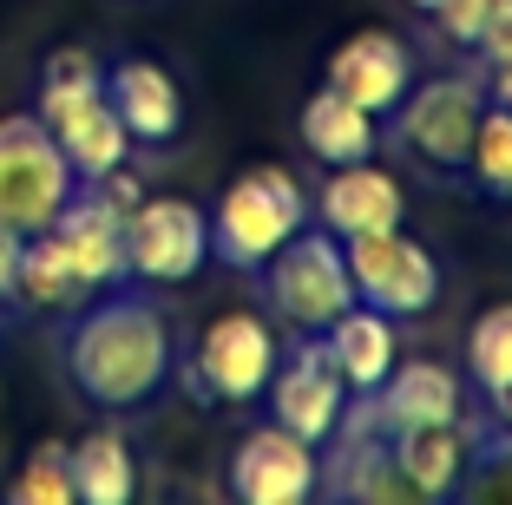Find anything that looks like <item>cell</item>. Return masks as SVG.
I'll return each instance as SVG.
<instances>
[{
    "instance_id": "1",
    "label": "cell",
    "mask_w": 512,
    "mask_h": 505,
    "mask_svg": "<svg viewBox=\"0 0 512 505\" xmlns=\"http://www.w3.org/2000/svg\"><path fill=\"white\" fill-rule=\"evenodd\" d=\"M66 374L92 407L132 414L171 381V328L145 296L99 289V302H79L66 335Z\"/></svg>"
},
{
    "instance_id": "2",
    "label": "cell",
    "mask_w": 512,
    "mask_h": 505,
    "mask_svg": "<svg viewBox=\"0 0 512 505\" xmlns=\"http://www.w3.org/2000/svg\"><path fill=\"white\" fill-rule=\"evenodd\" d=\"M302 223H309L302 184L289 178L283 164H250L243 178L224 184V197H217V210H211V256L256 276Z\"/></svg>"
},
{
    "instance_id": "3",
    "label": "cell",
    "mask_w": 512,
    "mask_h": 505,
    "mask_svg": "<svg viewBox=\"0 0 512 505\" xmlns=\"http://www.w3.org/2000/svg\"><path fill=\"white\" fill-rule=\"evenodd\" d=\"M79 191L66 151L53 145V132L40 125V112H14L0 119V223L20 237H40L46 223L66 210V197Z\"/></svg>"
},
{
    "instance_id": "4",
    "label": "cell",
    "mask_w": 512,
    "mask_h": 505,
    "mask_svg": "<svg viewBox=\"0 0 512 505\" xmlns=\"http://www.w3.org/2000/svg\"><path fill=\"white\" fill-rule=\"evenodd\" d=\"M256 276H263L276 315H283L296 335H322V328L355 302V276H348L342 237H335V230H309V223H302Z\"/></svg>"
},
{
    "instance_id": "5",
    "label": "cell",
    "mask_w": 512,
    "mask_h": 505,
    "mask_svg": "<svg viewBox=\"0 0 512 505\" xmlns=\"http://www.w3.org/2000/svg\"><path fill=\"white\" fill-rule=\"evenodd\" d=\"M348 276H355V302L394 315V322H414L440 302V263L427 243H414L394 223V230H362V237H342Z\"/></svg>"
},
{
    "instance_id": "6",
    "label": "cell",
    "mask_w": 512,
    "mask_h": 505,
    "mask_svg": "<svg viewBox=\"0 0 512 505\" xmlns=\"http://www.w3.org/2000/svg\"><path fill=\"white\" fill-rule=\"evenodd\" d=\"M204 263H211V217L191 197H145L125 217V276L191 283Z\"/></svg>"
},
{
    "instance_id": "7",
    "label": "cell",
    "mask_w": 512,
    "mask_h": 505,
    "mask_svg": "<svg viewBox=\"0 0 512 505\" xmlns=\"http://www.w3.org/2000/svg\"><path fill=\"white\" fill-rule=\"evenodd\" d=\"M394 112H401V138L414 158H427L434 171H467L473 132H480V112H486V79L447 73L434 86H407V99Z\"/></svg>"
},
{
    "instance_id": "8",
    "label": "cell",
    "mask_w": 512,
    "mask_h": 505,
    "mask_svg": "<svg viewBox=\"0 0 512 505\" xmlns=\"http://www.w3.org/2000/svg\"><path fill=\"white\" fill-rule=\"evenodd\" d=\"M263 394H270V420L276 427H289L309 446L335 440V427H342V414H348V381L329 361L322 335H302V342L289 348V361H276V374H270Z\"/></svg>"
},
{
    "instance_id": "9",
    "label": "cell",
    "mask_w": 512,
    "mask_h": 505,
    "mask_svg": "<svg viewBox=\"0 0 512 505\" xmlns=\"http://www.w3.org/2000/svg\"><path fill=\"white\" fill-rule=\"evenodd\" d=\"M276 361H283V348H276L270 322L250 309H224L197 335V381L211 387L217 401H256L270 387Z\"/></svg>"
},
{
    "instance_id": "10",
    "label": "cell",
    "mask_w": 512,
    "mask_h": 505,
    "mask_svg": "<svg viewBox=\"0 0 512 505\" xmlns=\"http://www.w3.org/2000/svg\"><path fill=\"white\" fill-rule=\"evenodd\" d=\"M316 486H322L316 446L296 440V433L276 427V420L243 433L237 453H230V492H237L243 505H302Z\"/></svg>"
},
{
    "instance_id": "11",
    "label": "cell",
    "mask_w": 512,
    "mask_h": 505,
    "mask_svg": "<svg viewBox=\"0 0 512 505\" xmlns=\"http://www.w3.org/2000/svg\"><path fill=\"white\" fill-rule=\"evenodd\" d=\"M33 112H40V125L53 132V145L66 151V164H73L79 184L106 178L112 164L132 158V132L119 125L106 86H99V92H40Z\"/></svg>"
},
{
    "instance_id": "12",
    "label": "cell",
    "mask_w": 512,
    "mask_h": 505,
    "mask_svg": "<svg viewBox=\"0 0 512 505\" xmlns=\"http://www.w3.org/2000/svg\"><path fill=\"white\" fill-rule=\"evenodd\" d=\"M329 86L381 119V112H394V105L407 99V86H414V53H407L401 33L362 27L329 53Z\"/></svg>"
},
{
    "instance_id": "13",
    "label": "cell",
    "mask_w": 512,
    "mask_h": 505,
    "mask_svg": "<svg viewBox=\"0 0 512 505\" xmlns=\"http://www.w3.org/2000/svg\"><path fill=\"white\" fill-rule=\"evenodd\" d=\"M46 237L66 250V263L79 269V283H86L92 296L125 283V217L99 191H73L66 197V210L46 223Z\"/></svg>"
},
{
    "instance_id": "14",
    "label": "cell",
    "mask_w": 512,
    "mask_h": 505,
    "mask_svg": "<svg viewBox=\"0 0 512 505\" xmlns=\"http://www.w3.org/2000/svg\"><path fill=\"white\" fill-rule=\"evenodd\" d=\"M316 217H322V230H335V237L394 230V223L407 217L401 178H394V171H381L375 158L329 164V178H322V197H316Z\"/></svg>"
},
{
    "instance_id": "15",
    "label": "cell",
    "mask_w": 512,
    "mask_h": 505,
    "mask_svg": "<svg viewBox=\"0 0 512 505\" xmlns=\"http://www.w3.org/2000/svg\"><path fill=\"white\" fill-rule=\"evenodd\" d=\"M388 453L401 466L407 492L414 499H453L467 486V466L480 460V446L460 420H427V427H394L388 433Z\"/></svg>"
},
{
    "instance_id": "16",
    "label": "cell",
    "mask_w": 512,
    "mask_h": 505,
    "mask_svg": "<svg viewBox=\"0 0 512 505\" xmlns=\"http://www.w3.org/2000/svg\"><path fill=\"white\" fill-rule=\"evenodd\" d=\"M106 99L132 145H171L184 132V92L158 60H119L106 66Z\"/></svg>"
},
{
    "instance_id": "17",
    "label": "cell",
    "mask_w": 512,
    "mask_h": 505,
    "mask_svg": "<svg viewBox=\"0 0 512 505\" xmlns=\"http://www.w3.org/2000/svg\"><path fill=\"white\" fill-rule=\"evenodd\" d=\"M322 348L342 368L348 394H375L388 381V368L401 361V342H394V315L368 309V302H348L329 328H322Z\"/></svg>"
},
{
    "instance_id": "18",
    "label": "cell",
    "mask_w": 512,
    "mask_h": 505,
    "mask_svg": "<svg viewBox=\"0 0 512 505\" xmlns=\"http://www.w3.org/2000/svg\"><path fill=\"white\" fill-rule=\"evenodd\" d=\"M375 401V414L394 427H427V420H460V407H467V387H460V374L440 368V361H394L388 381L368 394Z\"/></svg>"
},
{
    "instance_id": "19",
    "label": "cell",
    "mask_w": 512,
    "mask_h": 505,
    "mask_svg": "<svg viewBox=\"0 0 512 505\" xmlns=\"http://www.w3.org/2000/svg\"><path fill=\"white\" fill-rule=\"evenodd\" d=\"M296 132H302V145H309V158H316V164L375 158V112H362L355 99H342L335 86L309 92V105H302Z\"/></svg>"
},
{
    "instance_id": "20",
    "label": "cell",
    "mask_w": 512,
    "mask_h": 505,
    "mask_svg": "<svg viewBox=\"0 0 512 505\" xmlns=\"http://www.w3.org/2000/svg\"><path fill=\"white\" fill-rule=\"evenodd\" d=\"M467 374L480 381L493 420L512 427V302H493V309L473 315V328H467Z\"/></svg>"
},
{
    "instance_id": "21",
    "label": "cell",
    "mask_w": 512,
    "mask_h": 505,
    "mask_svg": "<svg viewBox=\"0 0 512 505\" xmlns=\"http://www.w3.org/2000/svg\"><path fill=\"white\" fill-rule=\"evenodd\" d=\"M73 460V499L86 505H132L138 492V466H132V446L119 433H86L79 446H66Z\"/></svg>"
},
{
    "instance_id": "22",
    "label": "cell",
    "mask_w": 512,
    "mask_h": 505,
    "mask_svg": "<svg viewBox=\"0 0 512 505\" xmlns=\"http://www.w3.org/2000/svg\"><path fill=\"white\" fill-rule=\"evenodd\" d=\"M14 296L27 302V309H79V302L92 296L86 283H79V269L66 263V250L53 237H27V250H20V283Z\"/></svg>"
},
{
    "instance_id": "23",
    "label": "cell",
    "mask_w": 512,
    "mask_h": 505,
    "mask_svg": "<svg viewBox=\"0 0 512 505\" xmlns=\"http://www.w3.org/2000/svg\"><path fill=\"white\" fill-rule=\"evenodd\" d=\"M467 171L486 197H499V204L512 197V105L486 99L480 132H473V151H467Z\"/></svg>"
},
{
    "instance_id": "24",
    "label": "cell",
    "mask_w": 512,
    "mask_h": 505,
    "mask_svg": "<svg viewBox=\"0 0 512 505\" xmlns=\"http://www.w3.org/2000/svg\"><path fill=\"white\" fill-rule=\"evenodd\" d=\"M7 505H73V460L60 440H40L7 486Z\"/></svg>"
},
{
    "instance_id": "25",
    "label": "cell",
    "mask_w": 512,
    "mask_h": 505,
    "mask_svg": "<svg viewBox=\"0 0 512 505\" xmlns=\"http://www.w3.org/2000/svg\"><path fill=\"white\" fill-rule=\"evenodd\" d=\"M427 14H434L440 40H453V46H467V53H480V40L512 14V0H434Z\"/></svg>"
},
{
    "instance_id": "26",
    "label": "cell",
    "mask_w": 512,
    "mask_h": 505,
    "mask_svg": "<svg viewBox=\"0 0 512 505\" xmlns=\"http://www.w3.org/2000/svg\"><path fill=\"white\" fill-rule=\"evenodd\" d=\"M106 86V66L92 46H60V53H46L40 66V92H99Z\"/></svg>"
},
{
    "instance_id": "27",
    "label": "cell",
    "mask_w": 512,
    "mask_h": 505,
    "mask_svg": "<svg viewBox=\"0 0 512 505\" xmlns=\"http://www.w3.org/2000/svg\"><path fill=\"white\" fill-rule=\"evenodd\" d=\"M480 79H486V92H493L499 105H512V14L480 40Z\"/></svg>"
},
{
    "instance_id": "28",
    "label": "cell",
    "mask_w": 512,
    "mask_h": 505,
    "mask_svg": "<svg viewBox=\"0 0 512 505\" xmlns=\"http://www.w3.org/2000/svg\"><path fill=\"white\" fill-rule=\"evenodd\" d=\"M20 250H27V237L0 223V302H14V283H20Z\"/></svg>"
},
{
    "instance_id": "29",
    "label": "cell",
    "mask_w": 512,
    "mask_h": 505,
    "mask_svg": "<svg viewBox=\"0 0 512 505\" xmlns=\"http://www.w3.org/2000/svg\"><path fill=\"white\" fill-rule=\"evenodd\" d=\"M414 7H421V14H427V7H434V0H414Z\"/></svg>"
}]
</instances>
